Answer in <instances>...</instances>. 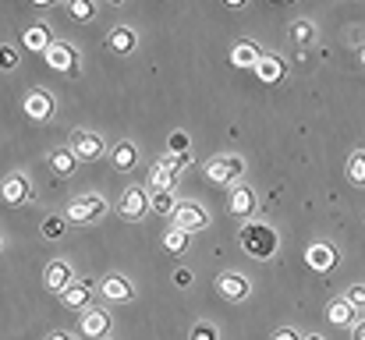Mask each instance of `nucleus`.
<instances>
[{
	"mask_svg": "<svg viewBox=\"0 0 365 340\" xmlns=\"http://www.w3.org/2000/svg\"><path fill=\"white\" fill-rule=\"evenodd\" d=\"M217 291L227 298V302H245L248 294H252V284H248V277L245 273H224L220 280H217Z\"/></svg>",
	"mask_w": 365,
	"mask_h": 340,
	"instance_id": "nucleus-8",
	"label": "nucleus"
},
{
	"mask_svg": "<svg viewBox=\"0 0 365 340\" xmlns=\"http://www.w3.org/2000/svg\"><path fill=\"white\" fill-rule=\"evenodd\" d=\"M206 224H210V213H206L199 202H181V206H178V213H174V227H178V230H185V234L202 230Z\"/></svg>",
	"mask_w": 365,
	"mask_h": 340,
	"instance_id": "nucleus-6",
	"label": "nucleus"
},
{
	"mask_svg": "<svg viewBox=\"0 0 365 340\" xmlns=\"http://www.w3.org/2000/svg\"><path fill=\"white\" fill-rule=\"evenodd\" d=\"M280 237L269 224H245L242 227V248L252 255V259H273Z\"/></svg>",
	"mask_w": 365,
	"mask_h": 340,
	"instance_id": "nucleus-1",
	"label": "nucleus"
},
{
	"mask_svg": "<svg viewBox=\"0 0 365 340\" xmlns=\"http://www.w3.org/2000/svg\"><path fill=\"white\" fill-rule=\"evenodd\" d=\"M82 334L89 340H103L110 334V312L107 309H89L82 316Z\"/></svg>",
	"mask_w": 365,
	"mask_h": 340,
	"instance_id": "nucleus-13",
	"label": "nucleus"
},
{
	"mask_svg": "<svg viewBox=\"0 0 365 340\" xmlns=\"http://www.w3.org/2000/svg\"><path fill=\"white\" fill-rule=\"evenodd\" d=\"M163 248H167L170 255H181V252L188 248V234H185V230H178V227H174V230H167V234H163Z\"/></svg>",
	"mask_w": 365,
	"mask_h": 340,
	"instance_id": "nucleus-29",
	"label": "nucleus"
},
{
	"mask_svg": "<svg viewBox=\"0 0 365 340\" xmlns=\"http://www.w3.org/2000/svg\"><path fill=\"white\" fill-rule=\"evenodd\" d=\"M192 284V269H178L174 273V287H188Z\"/></svg>",
	"mask_w": 365,
	"mask_h": 340,
	"instance_id": "nucleus-36",
	"label": "nucleus"
},
{
	"mask_svg": "<svg viewBox=\"0 0 365 340\" xmlns=\"http://www.w3.org/2000/svg\"><path fill=\"white\" fill-rule=\"evenodd\" d=\"M46 64L53 68V71H75V61H78V50L71 46V43H53L46 53Z\"/></svg>",
	"mask_w": 365,
	"mask_h": 340,
	"instance_id": "nucleus-14",
	"label": "nucleus"
},
{
	"mask_svg": "<svg viewBox=\"0 0 365 340\" xmlns=\"http://www.w3.org/2000/svg\"><path fill=\"white\" fill-rule=\"evenodd\" d=\"M50 340H75V337H71V334H53Z\"/></svg>",
	"mask_w": 365,
	"mask_h": 340,
	"instance_id": "nucleus-39",
	"label": "nucleus"
},
{
	"mask_svg": "<svg viewBox=\"0 0 365 340\" xmlns=\"http://www.w3.org/2000/svg\"><path fill=\"white\" fill-rule=\"evenodd\" d=\"M305 262H309V269H316V273H330V269L337 266V252H334L330 244L316 241V244H309V252H305Z\"/></svg>",
	"mask_w": 365,
	"mask_h": 340,
	"instance_id": "nucleus-15",
	"label": "nucleus"
},
{
	"mask_svg": "<svg viewBox=\"0 0 365 340\" xmlns=\"http://www.w3.org/2000/svg\"><path fill=\"white\" fill-rule=\"evenodd\" d=\"M103 213H107L103 195H78V199L68 206L64 220H68V224H93V220H100Z\"/></svg>",
	"mask_w": 365,
	"mask_h": 340,
	"instance_id": "nucleus-3",
	"label": "nucleus"
},
{
	"mask_svg": "<svg viewBox=\"0 0 365 340\" xmlns=\"http://www.w3.org/2000/svg\"><path fill=\"white\" fill-rule=\"evenodd\" d=\"M75 163H78V156L71 149H53L50 153V170L61 174V177H71L75 174Z\"/></svg>",
	"mask_w": 365,
	"mask_h": 340,
	"instance_id": "nucleus-22",
	"label": "nucleus"
},
{
	"mask_svg": "<svg viewBox=\"0 0 365 340\" xmlns=\"http://www.w3.org/2000/svg\"><path fill=\"white\" fill-rule=\"evenodd\" d=\"M188 340H220V334H217L213 323H195L192 334H188Z\"/></svg>",
	"mask_w": 365,
	"mask_h": 340,
	"instance_id": "nucleus-32",
	"label": "nucleus"
},
{
	"mask_svg": "<svg viewBox=\"0 0 365 340\" xmlns=\"http://www.w3.org/2000/svg\"><path fill=\"white\" fill-rule=\"evenodd\" d=\"M255 192L252 188H245V185H238L235 192H231V202H227V210L235 213V217H252L255 213Z\"/></svg>",
	"mask_w": 365,
	"mask_h": 340,
	"instance_id": "nucleus-19",
	"label": "nucleus"
},
{
	"mask_svg": "<svg viewBox=\"0 0 365 340\" xmlns=\"http://www.w3.org/2000/svg\"><path fill=\"white\" fill-rule=\"evenodd\" d=\"M89 298H93V280H75L64 294H61V305L71 309V312H89Z\"/></svg>",
	"mask_w": 365,
	"mask_h": 340,
	"instance_id": "nucleus-11",
	"label": "nucleus"
},
{
	"mask_svg": "<svg viewBox=\"0 0 365 340\" xmlns=\"http://www.w3.org/2000/svg\"><path fill=\"white\" fill-rule=\"evenodd\" d=\"M174 177H178V174H170L167 167L153 163V170H149V188H153V192H174Z\"/></svg>",
	"mask_w": 365,
	"mask_h": 340,
	"instance_id": "nucleus-25",
	"label": "nucleus"
},
{
	"mask_svg": "<svg viewBox=\"0 0 365 340\" xmlns=\"http://www.w3.org/2000/svg\"><path fill=\"white\" fill-rule=\"evenodd\" d=\"M43 284H46V291H53L57 298L75 284V273H71V266L64 262V259H53L46 269H43Z\"/></svg>",
	"mask_w": 365,
	"mask_h": 340,
	"instance_id": "nucleus-4",
	"label": "nucleus"
},
{
	"mask_svg": "<svg viewBox=\"0 0 365 340\" xmlns=\"http://www.w3.org/2000/svg\"><path fill=\"white\" fill-rule=\"evenodd\" d=\"M188 145H192L188 131H170V138H167V149L170 153H188Z\"/></svg>",
	"mask_w": 365,
	"mask_h": 340,
	"instance_id": "nucleus-33",
	"label": "nucleus"
},
{
	"mask_svg": "<svg viewBox=\"0 0 365 340\" xmlns=\"http://www.w3.org/2000/svg\"><path fill=\"white\" fill-rule=\"evenodd\" d=\"M149 192L145 188H138V185H131V188H124V195H121V217L124 220H142L145 217V210H149Z\"/></svg>",
	"mask_w": 365,
	"mask_h": 340,
	"instance_id": "nucleus-5",
	"label": "nucleus"
},
{
	"mask_svg": "<svg viewBox=\"0 0 365 340\" xmlns=\"http://www.w3.org/2000/svg\"><path fill=\"white\" fill-rule=\"evenodd\" d=\"M359 61L365 64V39H362V50H359Z\"/></svg>",
	"mask_w": 365,
	"mask_h": 340,
	"instance_id": "nucleus-40",
	"label": "nucleus"
},
{
	"mask_svg": "<svg viewBox=\"0 0 365 340\" xmlns=\"http://www.w3.org/2000/svg\"><path fill=\"white\" fill-rule=\"evenodd\" d=\"M255 75H259L266 86H277V82H284V75H287V64H284L277 53H262V61H259Z\"/></svg>",
	"mask_w": 365,
	"mask_h": 340,
	"instance_id": "nucleus-16",
	"label": "nucleus"
},
{
	"mask_svg": "<svg viewBox=\"0 0 365 340\" xmlns=\"http://www.w3.org/2000/svg\"><path fill=\"white\" fill-rule=\"evenodd\" d=\"M302 340H323V337H319V334H312V337H302Z\"/></svg>",
	"mask_w": 365,
	"mask_h": 340,
	"instance_id": "nucleus-41",
	"label": "nucleus"
},
{
	"mask_svg": "<svg viewBox=\"0 0 365 340\" xmlns=\"http://www.w3.org/2000/svg\"><path fill=\"white\" fill-rule=\"evenodd\" d=\"M107 46H110L114 53H131V50H135V29H128V25L110 29V36H107Z\"/></svg>",
	"mask_w": 365,
	"mask_h": 340,
	"instance_id": "nucleus-21",
	"label": "nucleus"
},
{
	"mask_svg": "<svg viewBox=\"0 0 365 340\" xmlns=\"http://www.w3.org/2000/svg\"><path fill=\"white\" fill-rule=\"evenodd\" d=\"M103 138L96 135V131H75L71 135V153L78 156V160H100L103 156Z\"/></svg>",
	"mask_w": 365,
	"mask_h": 340,
	"instance_id": "nucleus-7",
	"label": "nucleus"
},
{
	"mask_svg": "<svg viewBox=\"0 0 365 340\" xmlns=\"http://www.w3.org/2000/svg\"><path fill=\"white\" fill-rule=\"evenodd\" d=\"M29 177L25 174H7L4 177V185H0V195H4V202L7 206H25L29 202Z\"/></svg>",
	"mask_w": 365,
	"mask_h": 340,
	"instance_id": "nucleus-9",
	"label": "nucleus"
},
{
	"mask_svg": "<svg viewBox=\"0 0 365 340\" xmlns=\"http://www.w3.org/2000/svg\"><path fill=\"white\" fill-rule=\"evenodd\" d=\"M312 36H316V25H312L309 18H298V21H291V43H298V46H309V43H312Z\"/></svg>",
	"mask_w": 365,
	"mask_h": 340,
	"instance_id": "nucleus-27",
	"label": "nucleus"
},
{
	"mask_svg": "<svg viewBox=\"0 0 365 340\" xmlns=\"http://www.w3.org/2000/svg\"><path fill=\"white\" fill-rule=\"evenodd\" d=\"M68 11H71L75 21H93L96 18V4H89V0H75V4H68Z\"/></svg>",
	"mask_w": 365,
	"mask_h": 340,
	"instance_id": "nucleus-30",
	"label": "nucleus"
},
{
	"mask_svg": "<svg viewBox=\"0 0 365 340\" xmlns=\"http://www.w3.org/2000/svg\"><path fill=\"white\" fill-rule=\"evenodd\" d=\"M149 206H153L156 217H170V220H174V213H178L181 202L174 199V192H153V202H149Z\"/></svg>",
	"mask_w": 365,
	"mask_h": 340,
	"instance_id": "nucleus-24",
	"label": "nucleus"
},
{
	"mask_svg": "<svg viewBox=\"0 0 365 340\" xmlns=\"http://www.w3.org/2000/svg\"><path fill=\"white\" fill-rule=\"evenodd\" d=\"M245 174V160L242 156H213L210 163H206V177L213 181V185H238V177Z\"/></svg>",
	"mask_w": 365,
	"mask_h": 340,
	"instance_id": "nucleus-2",
	"label": "nucleus"
},
{
	"mask_svg": "<svg viewBox=\"0 0 365 340\" xmlns=\"http://www.w3.org/2000/svg\"><path fill=\"white\" fill-rule=\"evenodd\" d=\"M351 337H355V340H365V319H362V323H355V326H351Z\"/></svg>",
	"mask_w": 365,
	"mask_h": 340,
	"instance_id": "nucleus-38",
	"label": "nucleus"
},
{
	"mask_svg": "<svg viewBox=\"0 0 365 340\" xmlns=\"http://www.w3.org/2000/svg\"><path fill=\"white\" fill-rule=\"evenodd\" d=\"M259 61H262V53H259L255 43L242 39V43L231 46V64H235V68H259Z\"/></svg>",
	"mask_w": 365,
	"mask_h": 340,
	"instance_id": "nucleus-18",
	"label": "nucleus"
},
{
	"mask_svg": "<svg viewBox=\"0 0 365 340\" xmlns=\"http://www.w3.org/2000/svg\"><path fill=\"white\" fill-rule=\"evenodd\" d=\"M0 64H4V71H14L18 68V53L11 46H0Z\"/></svg>",
	"mask_w": 365,
	"mask_h": 340,
	"instance_id": "nucleus-34",
	"label": "nucleus"
},
{
	"mask_svg": "<svg viewBox=\"0 0 365 340\" xmlns=\"http://www.w3.org/2000/svg\"><path fill=\"white\" fill-rule=\"evenodd\" d=\"M110 160H114L118 170H131V167L138 163V149H135V142H118L114 153H110Z\"/></svg>",
	"mask_w": 365,
	"mask_h": 340,
	"instance_id": "nucleus-23",
	"label": "nucleus"
},
{
	"mask_svg": "<svg viewBox=\"0 0 365 340\" xmlns=\"http://www.w3.org/2000/svg\"><path fill=\"white\" fill-rule=\"evenodd\" d=\"M64 230H68V220H64V217H46V224H43V237H46V241H57Z\"/></svg>",
	"mask_w": 365,
	"mask_h": 340,
	"instance_id": "nucleus-31",
	"label": "nucleus"
},
{
	"mask_svg": "<svg viewBox=\"0 0 365 340\" xmlns=\"http://www.w3.org/2000/svg\"><path fill=\"white\" fill-rule=\"evenodd\" d=\"M156 163H160V167H167L170 174H181L185 167H192V153H163Z\"/></svg>",
	"mask_w": 365,
	"mask_h": 340,
	"instance_id": "nucleus-28",
	"label": "nucleus"
},
{
	"mask_svg": "<svg viewBox=\"0 0 365 340\" xmlns=\"http://www.w3.org/2000/svg\"><path fill=\"white\" fill-rule=\"evenodd\" d=\"M344 174H348V181L355 185V188H365V153H351L348 156V167H344Z\"/></svg>",
	"mask_w": 365,
	"mask_h": 340,
	"instance_id": "nucleus-26",
	"label": "nucleus"
},
{
	"mask_svg": "<svg viewBox=\"0 0 365 340\" xmlns=\"http://www.w3.org/2000/svg\"><path fill=\"white\" fill-rule=\"evenodd\" d=\"M273 340H302V337H298L294 330H277V334H273Z\"/></svg>",
	"mask_w": 365,
	"mask_h": 340,
	"instance_id": "nucleus-37",
	"label": "nucleus"
},
{
	"mask_svg": "<svg viewBox=\"0 0 365 340\" xmlns=\"http://www.w3.org/2000/svg\"><path fill=\"white\" fill-rule=\"evenodd\" d=\"M100 294H103L107 302H114V305H124V302H131V298H135V287H131V280H128V277L114 273V277H107V280L100 284Z\"/></svg>",
	"mask_w": 365,
	"mask_h": 340,
	"instance_id": "nucleus-10",
	"label": "nucleus"
},
{
	"mask_svg": "<svg viewBox=\"0 0 365 340\" xmlns=\"http://www.w3.org/2000/svg\"><path fill=\"white\" fill-rule=\"evenodd\" d=\"M21 110H25V117H32V120H50L53 117V96L43 93V89H36V93L25 96Z\"/></svg>",
	"mask_w": 365,
	"mask_h": 340,
	"instance_id": "nucleus-12",
	"label": "nucleus"
},
{
	"mask_svg": "<svg viewBox=\"0 0 365 340\" xmlns=\"http://www.w3.org/2000/svg\"><path fill=\"white\" fill-rule=\"evenodd\" d=\"M21 43H25L32 53H46V50L53 46V39H50V29H46V25H32V29H25V32H21Z\"/></svg>",
	"mask_w": 365,
	"mask_h": 340,
	"instance_id": "nucleus-20",
	"label": "nucleus"
},
{
	"mask_svg": "<svg viewBox=\"0 0 365 340\" xmlns=\"http://www.w3.org/2000/svg\"><path fill=\"white\" fill-rule=\"evenodd\" d=\"M344 298H348V302H351L355 309H359V305H365V284H355V287H348V294H344Z\"/></svg>",
	"mask_w": 365,
	"mask_h": 340,
	"instance_id": "nucleus-35",
	"label": "nucleus"
},
{
	"mask_svg": "<svg viewBox=\"0 0 365 340\" xmlns=\"http://www.w3.org/2000/svg\"><path fill=\"white\" fill-rule=\"evenodd\" d=\"M327 316H330V323L334 326H341V330H348V326H355L359 319H355V305L348 302V298H334L330 302V309H327Z\"/></svg>",
	"mask_w": 365,
	"mask_h": 340,
	"instance_id": "nucleus-17",
	"label": "nucleus"
}]
</instances>
